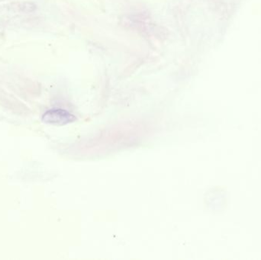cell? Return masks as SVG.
Wrapping results in <instances>:
<instances>
[{"label": "cell", "instance_id": "1", "mask_svg": "<svg viewBox=\"0 0 261 260\" xmlns=\"http://www.w3.org/2000/svg\"><path fill=\"white\" fill-rule=\"evenodd\" d=\"M229 195L226 189L220 186L214 188L210 192L208 206L216 213H223L228 209Z\"/></svg>", "mask_w": 261, "mask_h": 260}, {"label": "cell", "instance_id": "2", "mask_svg": "<svg viewBox=\"0 0 261 260\" xmlns=\"http://www.w3.org/2000/svg\"><path fill=\"white\" fill-rule=\"evenodd\" d=\"M76 117L64 109H50L42 116V122L49 125H64L76 120Z\"/></svg>", "mask_w": 261, "mask_h": 260}]
</instances>
